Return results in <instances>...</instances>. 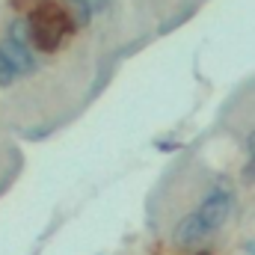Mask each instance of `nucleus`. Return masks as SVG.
Wrapping results in <instances>:
<instances>
[{"label":"nucleus","mask_w":255,"mask_h":255,"mask_svg":"<svg viewBox=\"0 0 255 255\" xmlns=\"http://www.w3.org/2000/svg\"><path fill=\"white\" fill-rule=\"evenodd\" d=\"M30 27H33V45L39 51H57L63 36L68 30H74L65 6H57L51 0H42L33 12H30Z\"/></svg>","instance_id":"nucleus-1"},{"label":"nucleus","mask_w":255,"mask_h":255,"mask_svg":"<svg viewBox=\"0 0 255 255\" xmlns=\"http://www.w3.org/2000/svg\"><path fill=\"white\" fill-rule=\"evenodd\" d=\"M199 214H202V220L208 223L211 232L223 229L229 214H232V190H229V184H217V190L208 193L205 202L199 205Z\"/></svg>","instance_id":"nucleus-2"},{"label":"nucleus","mask_w":255,"mask_h":255,"mask_svg":"<svg viewBox=\"0 0 255 255\" xmlns=\"http://www.w3.org/2000/svg\"><path fill=\"white\" fill-rule=\"evenodd\" d=\"M0 51L9 57V63H12V68L21 74V77H27V74H33L36 68H39V63H36V57H33V51L27 48V42H18V39H3L0 42Z\"/></svg>","instance_id":"nucleus-3"},{"label":"nucleus","mask_w":255,"mask_h":255,"mask_svg":"<svg viewBox=\"0 0 255 255\" xmlns=\"http://www.w3.org/2000/svg\"><path fill=\"white\" fill-rule=\"evenodd\" d=\"M208 232H211V229H208V223L202 220V214L193 211V214H187V217L175 226L172 241H175V247H190V244H199Z\"/></svg>","instance_id":"nucleus-4"},{"label":"nucleus","mask_w":255,"mask_h":255,"mask_svg":"<svg viewBox=\"0 0 255 255\" xmlns=\"http://www.w3.org/2000/svg\"><path fill=\"white\" fill-rule=\"evenodd\" d=\"M65 12H68V18H71L74 27H86V24L92 21V6H89V0H65Z\"/></svg>","instance_id":"nucleus-5"},{"label":"nucleus","mask_w":255,"mask_h":255,"mask_svg":"<svg viewBox=\"0 0 255 255\" xmlns=\"http://www.w3.org/2000/svg\"><path fill=\"white\" fill-rule=\"evenodd\" d=\"M9 36L12 39H18V42H33V27H30V18H15L12 24H9Z\"/></svg>","instance_id":"nucleus-6"},{"label":"nucleus","mask_w":255,"mask_h":255,"mask_svg":"<svg viewBox=\"0 0 255 255\" xmlns=\"http://www.w3.org/2000/svg\"><path fill=\"white\" fill-rule=\"evenodd\" d=\"M15 77H18V71L12 68L9 57L0 51V86H12V83H15Z\"/></svg>","instance_id":"nucleus-7"},{"label":"nucleus","mask_w":255,"mask_h":255,"mask_svg":"<svg viewBox=\"0 0 255 255\" xmlns=\"http://www.w3.org/2000/svg\"><path fill=\"white\" fill-rule=\"evenodd\" d=\"M241 175H244V181H247V184H255V157L244 166V172H241Z\"/></svg>","instance_id":"nucleus-8"},{"label":"nucleus","mask_w":255,"mask_h":255,"mask_svg":"<svg viewBox=\"0 0 255 255\" xmlns=\"http://www.w3.org/2000/svg\"><path fill=\"white\" fill-rule=\"evenodd\" d=\"M42 0H12V6H18V9H36Z\"/></svg>","instance_id":"nucleus-9"},{"label":"nucleus","mask_w":255,"mask_h":255,"mask_svg":"<svg viewBox=\"0 0 255 255\" xmlns=\"http://www.w3.org/2000/svg\"><path fill=\"white\" fill-rule=\"evenodd\" d=\"M247 151H250V154L255 157V130L250 133V136H247Z\"/></svg>","instance_id":"nucleus-10"},{"label":"nucleus","mask_w":255,"mask_h":255,"mask_svg":"<svg viewBox=\"0 0 255 255\" xmlns=\"http://www.w3.org/2000/svg\"><path fill=\"white\" fill-rule=\"evenodd\" d=\"M250 253H253V255H255V244H253V247H250Z\"/></svg>","instance_id":"nucleus-11"},{"label":"nucleus","mask_w":255,"mask_h":255,"mask_svg":"<svg viewBox=\"0 0 255 255\" xmlns=\"http://www.w3.org/2000/svg\"><path fill=\"white\" fill-rule=\"evenodd\" d=\"M199 255H211V253H199Z\"/></svg>","instance_id":"nucleus-12"}]
</instances>
